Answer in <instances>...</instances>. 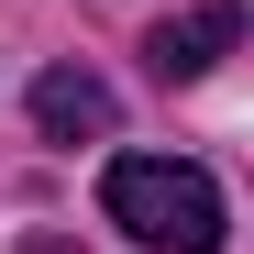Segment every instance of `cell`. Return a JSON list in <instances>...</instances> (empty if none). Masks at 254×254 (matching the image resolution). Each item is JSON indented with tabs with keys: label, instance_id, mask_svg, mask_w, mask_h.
I'll list each match as a JSON object with an SVG mask.
<instances>
[{
	"label": "cell",
	"instance_id": "3957f363",
	"mask_svg": "<svg viewBox=\"0 0 254 254\" xmlns=\"http://www.w3.org/2000/svg\"><path fill=\"white\" fill-rule=\"evenodd\" d=\"M33 122H45V144H100L122 111H111V89L89 66H45V77H33Z\"/></svg>",
	"mask_w": 254,
	"mask_h": 254
},
{
	"label": "cell",
	"instance_id": "6da1fadb",
	"mask_svg": "<svg viewBox=\"0 0 254 254\" xmlns=\"http://www.w3.org/2000/svg\"><path fill=\"white\" fill-rule=\"evenodd\" d=\"M100 210L133 243H155V254H221L232 243V210H221V188H210L188 155H111Z\"/></svg>",
	"mask_w": 254,
	"mask_h": 254
},
{
	"label": "cell",
	"instance_id": "7a4b0ae2",
	"mask_svg": "<svg viewBox=\"0 0 254 254\" xmlns=\"http://www.w3.org/2000/svg\"><path fill=\"white\" fill-rule=\"evenodd\" d=\"M243 45V11H232V0H199V11H177V22H155V77H210V66H221Z\"/></svg>",
	"mask_w": 254,
	"mask_h": 254
}]
</instances>
